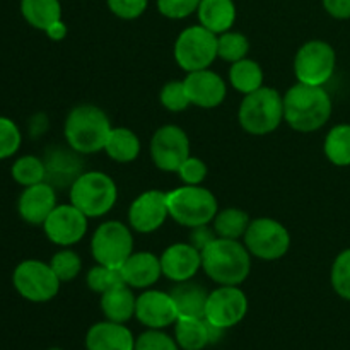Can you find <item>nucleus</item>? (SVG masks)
<instances>
[{"label": "nucleus", "mask_w": 350, "mask_h": 350, "mask_svg": "<svg viewBox=\"0 0 350 350\" xmlns=\"http://www.w3.org/2000/svg\"><path fill=\"white\" fill-rule=\"evenodd\" d=\"M330 116L332 98L323 85L297 82L284 96V120L296 132H317L327 125Z\"/></svg>", "instance_id": "f257e3e1"}, {"label": "nucleus", "mask_w": 350, "mask_h": 350, "mask_svg": "<svg viewBox=\"0 0 350 350\" xmlns=\"http://www.w3.org/2000/svg\"><path fill=\"white\" fill-rule=\"evenodd\" d=\"M202 269L219 286H241L252 272V255L239 239L215 238L202 252Z\"/></svg>", "instance_id": "f03ea898"}, {"label": "nucleus", "mask_w": 350, "mask_h": 350, "mask_svg": "<svg viewBox=\"0 0 350 350\" xmlns=\"http://www.w3.org/2000/svg\"><path fill=\"white\" fill-rule=\"evenodd\" d=\"M113 126L99 106L79 105L65 120L64 133L68 147L77 154H96L105 150Z\"/></svg>", "instance_id": "7ed1b4c3"}, {"label": "nucleus", "mask_w": 350, "mask_h": 350, "mask_svg": "<svg viewBox=\"0 0 350 350\" xmlns=\"http://www.w3.org/2000/svg\"><path fill=\"white\" fill-rule=\"evenodd\" d=\"M241 129L250 135H269L284 122V96L273 88H260L245 94L238 109Z\"/></svg>", "instance_id": "20e7f679"}, {"label": "nucleus", "mask_w": 350, "mask_h": 350, "mask_svg": "<svg viewBox=\"0 0 350 350\" xmlns=\"http://www.w3.org/2000/svg\"><path fill=\"white\" fill-rule=\"evenodd\" d=\"M167 208L170 217L188 229L211 224L219 212L215 195L202 185H183L167 191Z\"/></svg>", "instance_id": "39448f33"}, {"label": "nucleus", "mask_w": 350, "mask_h": 350, "mask_svg": "<svg viewBox=\"0 0 350 350\" xmlns=\"http://www.w3.org/2000/svg\"><path fill=\"white\" fill-rule=\"evenodd\" d=\"M70 204L89 219H98L108 214L118 200V188L103 171H85L79 174L77 180L70 185Z\"/></svg>", "instance_id": "423d86ee"}, {"label": "nucleus", "mask_w": 350, "mask_h": 350, "mask_svg": "<svg viewBox=\"0 0 350 350\" xmlns=\"http://www.w3.org/2000/svg\"><path fill=\"white\" fill-rule=\"evenodd\" d=\"M217 58V34L202 24L190 26L180 33L174 43V60L185 72L211 68Z\"/></svg>", "instance_id": "0eeeda50"}, {"label": "nucleus", "mask_w": 350, "mask_h": 350, "mask_svg": "<svg viewBox=\"0 0 350 350\" xmlns=\"http://www.w3.org/2000/svg\"><path fill=\"white\" fill-rule=\"evenodd\" d=\"M12 284L14 289L26 301L48 303L57 297L62 282L50 263L40 260H24L14 269Z\"/></svg>", "instance_id": "6e6552de"}, {"label": "nucleus", "mask_w": 350, "mask_h": 350, "mask_svg": "<svg viewBox=\"0 0 350 350\" xmlns=\"http://www.w3.org/2000/svg\"><path fill=\"white\" fill-rule=\"evenodd\" d=\"M91 253L99 265L122 269L133 253L132 228L120 221L103 222L92 234Z\"/></svg>", "instance_id": "1a4fd4ad"}, {"label": "nucleus", "mask_w": 350, "mask_h": 350, "mask_svg": "<svg viewBox=\"0 0 350 350\" xmlns=\"http://www.w3.org/2000/svg\"><path fill=\"white\" fill-rule=\"evenodd\" d=\"M245 246L252 256L263 262H275L289 252L291 234L286 226L275 219L258 217L246 229Z\"/></svg>", "instance_id": "9d476101"}, {"label": "nucleus", "mask_w": 350, "mask_h": 350, "mask_svg": "<svg viewBox=\"0 0 350 350\" xmlns=\"http://www.w3.org/2000/svg\"><path fill=\"white\" fill-rule=\"evenodd\" d=\"M337 65V55L332 44L311 40L297 50L294 57V74L297 82L310 85H325L332 79Z\"/></svg>", "instance_id": "9b49d317"}, {"label": "nucleus", "mask_w": 350, "mask_h": 350, "mask_svg": "<svg viewBox=\"0 0 350 350\" xmlns=\"http://www.w3.org/2000/svg\"><path fill=\"white\" fill-rule=\"evenodd\" d=\"M248 313V297L239 286H219L208 293L205 320L221 330L236 327Z\"/></svg>", "instance_id": "f8f14e48"}, {"label": "nucleus", "mask_w": 350, "mask_h": 350, "mask_svg": "<svg viewBox=\"0 0 350 350\" xmlns=\"http://www.w3.org/2000/svg\"><path fill=\"white\" fill-rule=\"evenodd\" d=\"M150 157L161 171L176 173L190 157V139L178 125H164L156 130L150 140Z\"/></svg>", "instance_id": "ddd939ff"}, {"label": "nucleus", "mask_w": 350, "mask_h": 350, "mask_svg": "<svg viewBox=\"0 0 350 350\" xmlns=\"http://www.w3.org/2000/svg\"><path fill=\"white\" fill-rule=\"evenodd\" d=\"M89 217L74 204H62L53 208L43 224L46 238L53 245L70 248L77 245L88 232Z\"/></svg>", "instance_id": "4468645a"}, {"label": "nucleus", "mask_w": 350, "mask_h": 350, "mask_svg": "<svg viewBox=\"0 0 350 350\" xmlns=\"http://www.w3.org/2000/svg\"><path fill=\"white\" fill-rule=\"evenodd\" d=\"M170 217L167 208V191L149 190L140 193L130 204L129 222L132 231L140 234L156 232Z\"/></svg>", "instance_id": "2eb2a0df"}, {"label": "nucleus", "mask_w": 350, "mask_h": 350, "mask_svg": "<svg viewBox=\"0 0 350 350\" xmlns=\"http://www.w3.org/2000/svg\"><path fill=\"white\" fill-rule=\"evenodd\" d=\"M135 318L150 330H164L176 323L178 310L170 293L146 289L137 296Z\"/></svg>", "instance_id": "dca6fc26"}, {"label": "nucleus", "mask_w": 350, "mask_h": 350, "mask_svg": "<svg viewBox=\"0 0 350 350\" xmlns=\"http://www.w3.org/2000/svg\"><path fill=\"white\" fill-rule=\"evenodd\" d=\"M183 82L190 103L193 106H198V108H217V106L222 105L226 94H228V85H226L224 79L217 72L211 70V68L188 72Z\"/></svg>", "instance_id": "f3484780"}, {"label": "nucleus", "mask_w": 350, "mask_h": 350, "mask_svg": "<svg viewBox=\"0 0 350 350\" xmlns=\"http://www.w3.org/2000/svg\"><path fill=\"white\" fill-rule=\"evenodd\" d=\"M159 258L163 275L174 284L191 280L202 269V253L190 243H174L167 246Z\"/></svg>", "instance_id": "a211bd4d"}, {"label": "nucleus", "mask_w": 350, "mask_h": 350, "mask_svg": "<svg viewBox=\"0 0 350 350\" xmlns=\"http://www.w3.org/2000/svg\"><path fill=\"white\" fill-rule=\"evenodd\" d=\"M57 205L55 187L48 181H41V183L24 188L17 200V212L27 224L43 226Z\"/></svg>", "instance_id": "6ab92c4d"}, {"label": "nucleus", "mask_w": 350, "mask_h": 350, "mask_svg": "<svg viewBox=\"0 0 350 350\" xmlns=\"http://www.w3.org/2000/svg\"><path fill=\"white\" fill-rule=\"evenodd\" d=\"M88 350H135V337L125 323L99 321L85 334Z\"/></svg>", "instance_id": "aec40b11"}, {"label": "nucleus", "mask_w": 350, "mask_h": 350, "mask_svg": "<svg viewBox=\"0 0 350 350\" xmlns=\"http://www.w3.org/2000/svg\"><path fill=\"white\" fill-rule=\"evenodd\" d=\"M226 330L212 327L205 318H178L174 323V340L181 350H204L221 340Z\"/></svg>", "instance_id": "412c9836"}, {"label": "nucleus", "mask_w": 350, "mask_h": 350, "mask_svg": "<svg viewBox=\"0 0 350 350\" xmlns=\"http://www.w3.org/2000/svg\"><path fill=\"white\" fill-rule=\"evenodd\" d=\"M122 273L132 289H150L163 275L161 258L150 252H133L122 265Z\"/></svg>", "instance_id": "4be33fe9"}, {"label": "nucleus", "mask_w": 350, "mask_h": 350, "mask_svg": "<svg viewBox=\"0 0 350 350\" xmlns=\"http://www.w3.org/2000/svg\"><path fill=\"white\" fill-rule=\"evenodd\" d=\"M170 294L176 304L178 317L205 318L208 293L204 286L191 282V280H185V282H178Z\"/></svg>", "instance_id": "5701e85b"}, {"label": "nucleus", "mask_w": 350, "mask_h": 350, "mask_svg": "<svg viewBox=\"0 0 350 350\" xmlns=\"http://www.w3.org/2000/svg\"><path fill=\"white\" fill-rule=\"evenodd\" d=\"M137 296L126 284L116 286L101 294V311L106 320L126 323L135 317Z\"/></svg>", "instance_id": "b1692460"}, {"label": "nucleus", "mask_w": 350, "mask_h": 350, "mask_svg": "<svg viewBox=\"0 0 350 350\" xmlns=\"http://www.w3.org/2000/svg\"><path fill=\"white\" fill-rule=\"evenodd\" d=\"M198 21L214 34L231 31L236 21V5L232 0H200Z\"/></svg>", "instance_id": "393cba45"}, {"label": "nucleus", "mask_w": 350, "mask_h": 350, "mask_svg": "<svg viewBox=\"0 0 350 350\" xmlns=\"http://www.w3.org/2000/svg\"><path fill=\"white\" fill-rule=\"evenodd\" d=\"M21 14L29 26L46 33L62 21L60 0H21Z\"/></svg>", "instance_id": "a878e982"}, {"label": "nucleus", "mask_w": 350, "mask_h": 350, "mask_svg": "<svg viewBox=\"0 0 350 350\" xmlns=\"http://www.w3.org/2000/svg\"><path fill=\"white\" fill-rule=\"evenodd\" d=\"M77 154L75 150L72 152H65V150L57 149L53 152L48 154L46 161H44V166H46V181L50 185H60L64 187L67 181H70V185L74 183L79 178V174H82V164L77 163V157L74 156Z\"/></svg>", "instance_id": "bb28decb"}, {"label": "nucleus", "mask_w": 350, "mask_h": 350, "mask_svg": "<svg viewBox=\"0 0 350 350\" xmlns=\"http://www.w3.org/2000/svg\"><path fill=\"white\" fill-rule=\"evenodd\" d=\"M140 149V139L133 130L126 129V126H113L111 133L108 137V142L105 146V152L111 157L115 163H132L139 157Z\"/></svg>", "instance_id": "cd10ccee"}, {"label": "nucleus", "mask_w": 350, "mask_h": 350, "mask_svg": "<svg viewBox=\"0 0 350 350\" xmlns=\"http://www.w3.org/2000/svg\"><path fill=\"white\" fill-rule=\"evenodd\" d=\"M229 82H231V85L238 92L250 94V92L263 88V70L258 62L246 57L243 60L231 64V68H229Z\"/></svg>", "instance_id": "c85d7f7f"}, {"label": "nucleus", "mask_w": 350, "mask_h": 350, "mask_svg": "<svg viewBox=\"0 0 350 350\" xmlns=\"http://www.w3.org/2000/svg\"><path fill=\"white\" fill-rule=\"evenodd\" d=\"M325 156L332 164L338 167L350 166V125H335L325 139Z\"/></svg>", "instance_id": "c756f323"}, {"label": "nucleus", "mask_w": 350, "mask_h": 350, "mask_svg": "<svg viewBox=\"0 0 350 350\" xmlns=\"http://www.w3.org/2000/svg\"><path fill=\"white\" fill-rule=\"evenodd\" d=\"M214 231L217 234V238H226V239H239L245 238V232L250 226V217L245 211L241 208H224V211H219L217 215L214 217Z\"/></svg>", "instance_id": "7c9ffc66"}, {"label": "nucleus", "mask_w": 350, "mask_h": 350, "mask_svg": "<svg viewBox=\"0 0 350 350\" xmlns=\"http://www.w3.org/2000/svg\"><path fill=\"white\" fill-rule=\"evenodd\" d=\"M10 174H12L16 183L26 188L31 187V185L46 181V166H44V161L40 159V157L23 156L14 161L12 167H10Z\"/></svg>", "instance_id": "2f4dec72"}, {"label": "nucleus", "mask_w": 350, "mask_h": 350, "mask_svg": "<svg viewBox=\"0 0 350 350\" xmlns=\"http://www.w3.org/2000/svg\"><path fill=\"white\" fill-rule=\"evenodd\" d=\"M250 51V41L238 31H226L217 36V57L224 62H234L246 58Z\"/></svg>", "instance_id": "473e14b6"}, {"label": "nucleus", "mask_w": 350, "mask_h": 350, "mask_svg": "<svg viewBox=\"0 0 350 350\" xmlns=\"http://www.w3.org/2000/svg\"><path fill=\"white\" fill-rule=\"evenodd\" d=\"M85 284L92 293L105 294L106 291L113 289L116 286L125 284L123 280L122 269H115V267H106V265H96L85 275Z\"/></svg>", "instance_id": "72a5a7b5"}, {"label": "nucleus", "mask_w": 350, "mask_h": 350, "mask_svg": "<svg viewBox=\"0 0 350 350\" xmlns=\"http://www.w3.org/2000/svg\"><path fill=\"white\" fill-rule=\"evenodd\" d=\"M50 265L53 272L57 273L58 279H60V282H70L81 273L82 260L74 250L64 248L51 256Z\"/></svg>", "instance_id": "f704fd0d"}, {"label": "nucleus", "mask_w": 350, "mask_h": 350, "mask_svg": "<svg viewBox=\"0 0 350 350\" xmlns=\"http://www.w3.org/2000/svg\"><path fill=\"white\" fill-rule=\"evenodd\" d=\"M332 287L342 299L350 301V248L338 253L332 265Z\"/></svg>", "instance_id": "c9c22d12"}, {"label": "nucleus", "mask_w": 350, "mask_h": 350, "mask_svg": "<svg viewBox=\"0 0 350 350\" xmlns=\"http://www.w3.org/2000/svg\"><path fill=\"white\" fill-rule=\"evenodd\" d=\"M161 105L173 113H181L191 105L190 98H188L187 88H185L183 81H171L163 85L161 89Z\"/></svg>", "instance_id": "e433bc0d"}, {"label": "nucleus", "mask_w": 350, "mask_h": 350, "mask_svg": "<svg viewBox=\"0 0 350 350\" xmlns=\"http://www.w3.org/2000/svg\"><path fill=\"white\" fill-rule=\"evenodd\" d=\"M23 135L16 122L7 116H0V161L9 159L19 150Z\"/></svg>", "instance_id": "4c0bfd02"}, {"label": "nucleus", "mask_w": 350, "mask_h": 350, "mask_svg": "<svg viewBox=\"0 0 350 350\" xmlns=\"http://www.w3.org/2000/svg\"><path fill=\"white\" fill-rule=\"evenodd\" d=\"M135 350H181L171 335L163 330L147 328L135 338Z\"/></svg>", "instance_id": "58836bf2"}, {"label": "nucleus", "mask_w": 350, "mask_h": 350, "mask_svg": "<svg viewBox=\"0 0 350 350\" xmlns=\"http://www.w3.org/2000/svg\"><path fill=\"white\" fill-rule=\"evenodd\" d=\"M200 0H157V10L167 19H185L197 12Z\"/></svg>", "instance_id": "ea45409f"}, {"label": "nucleus", "mask_w": 350, "mask_h": 350, "mask_svg": "<svg viewBox=\"0 0 350 350\" xmlns=\"http://www.w3.org/2000/svg\"><path fill=\"white\" fill-rule=\"evenodd\" d=\"M176 173L185 185H202L207 178V164L200 157L190 156Z\"/></svg>", "instance_id": "a19ab883"}, {"label": "nucleus", "mask_w": 350, "mask_h": 350, "mask_svg": "<svg viewBox=\"0 0 350 350\" xmlns=\"http://www.w3.org/2000/svg\"><path fill=\"white\" fill-rule=\"evenodd\" d=\"M106 2H108L109 10H111L116 17L125 21H132L146 12L149 0H106Z\"/></svg>", "instance_id": "79ce46f5"}, {"label": "nucleus", "mask_w": 350, "mask_h": 350, "mask_svg": "<svg viewBox=\"0 0 350 350\" xmlns=\"http://www.w3.org/2000/svg\"><path fill=\"white\" fill-rule=\"evenodd\" d=\"M215 238H217V234H215L214 228H208V224L197 226V228H191L188 243L202 253Z\"/></svg>", "instance_id": "37998d69"}, {"label": "nucleus", "mask_w": 350, "mask_h": 350, "mask_svg": "<svg viewBox=\"0 0 350 350\" xmlns=\"http://www.w3.org/2000/svg\"><path fill=\"white\" fill-rule=\"evenodd\" d=\"M323 7L335 19H350V0H323Z\"/></svg>", "instance_id": "c03bdc74"}, {"label": "nucleus", "mask_w": 350, "mask_h": 350, "mask_svg": "<svg viewBox=\"0 0 350 350\" xmlns=\"http://www.w3.org/2000/svg\"><path fill=\"white\" fill-rule=\"evenodd\" d=\"M46 34L51 40H62V38L67 34V27H65V24L60 21V23H57L55 26H51L50 29L46 31Z\"/></svg>", "instance_id": "a18cd8bd"}, {"label": "nucleus", "mask_w": 350, "mask_h": 350, "mask_svg": "<svg viewBox=\"0 0 350 350\" xmlns=\"http://www.w3.org/2000/svg\"><path fill=\"white\" fill-rule=\"evenodd\" d=\"M48 350H64V349H58V347H51V349H48Z\"/></svg>", "instance_id": "49530a36"}]
</instances>
